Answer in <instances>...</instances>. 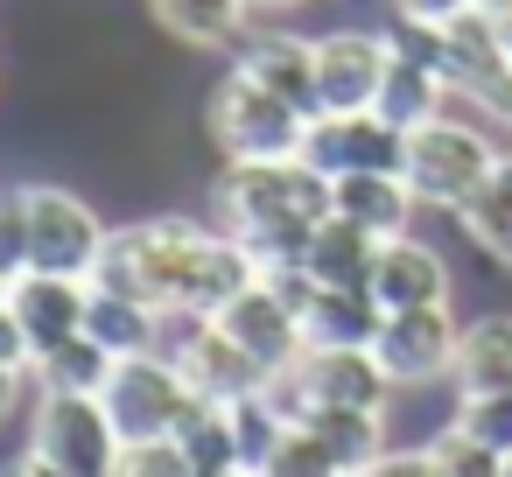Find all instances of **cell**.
<instances>
[{
	"instance_id": "f6af8a7d",
	"label": "cell",
	"mask_w": 512,
	"mask_h": 477,
	"mask_svg": "<svg viewBox=\"0 0 512 477\" xmlns=\"http://www.w3.org/2000/svg\"><path fill=\"white\" fill-rule=\"evenodd\" d=\"M505 477H512V456H505Z\"/></svg>"
},
{
	"instance_id": "6da1fadb",
	"label": "cell",
	"mask_w": 512,
	"mask_h": 477,
	"mask_svg": "<svg viewBox=\"0 0 512 477\" xmlns=\"http://www.w3.org/2000/svg\"><path fill=\"white\" fill-rule=\"evenodd\" d=\"M211 218L218 232H232L260 274L274 267H302L316 225L330 218V176L309 169L302 155L281 162H225L211 183Z\"/></svg>"
},
{
	"instance_id": "d590c367",
	"label": "cell",
	"mask_w": 512,
	"mask_h": 477,
	"mask_svg": "<svg viewBox=\"0 0 512 477\" xmlns=\"http://www.w3.org/2000/svg\"><path fill=\"white\" fill-rule=\"evenodd\" d=\"M358 477H435V463H428V449H386V456L365 463Z\"/></svg>"
},
{
	"instance_id": "52a82bcc",
	"label": "cell",
	"mask_w": 512,
	"mask_h": 477,
	"mask_svg": "<svg viewBox=\"0 0 512 477\" xmlns=\"http://www.w3.org/2000/svg\"><path fill=\"white\" fill-rule=\"evenodd\" d=\"M29 449H43L50 463H64L71 477H113L120 463V428L106 414L99 393H43Z\"/></svg>"
},
{
	"instance_id": "277c9868",
	"label": "cell",
	"mask_w": 512,
	"mask_h": 477,
	"mask_svg": "<svg viewBox=\"0 0 512 477\" xmlns=\"http://www.w3.org/2000/svg\"><path fill=\"white\" fill-rule=\"evenodd\" d=\"M267 393H274V407L288 421H309L316 407H372V414H386L393 379H386V365L372 351H302L288 372L267 379Z\"/></svg>"
},
{
	"instance_id": "7a4b0ae2",
	"label": "cell",
	"mask_w": 512,
	"mask_h": 477,
	"mask_svg": "<svg viewBox=\"0 0 512 477\" xmlns=\"http://www.w3.org/2000/svg\"><path fill=\"white\" fill-rule=\"evenodd\" d=\"M498 141L484 134V120H456V113H435L428 127H414L407 134V190L428 204V211H463L477 190H484V176L498 169Z\"/></svg>"
},
{
	"instance_id": "484cf974",
	"label": "cell",
	"mask_w": 512,
	"mask_h": 477,
	"mask_svg": "<svg viewBox=\"0 0 512 477\" xmlns=\"http://www.w3.org/2000/svg\"><path fill=\"white\" fill-rule=\"evenodd\" d=\"M113 365H120V358H113L99 337H71V344L43 351V358L29 365V379H36L43 393H106Z\"/></svg>"
},
{
	"instance_id": "836d02e7",
	"label": "cell",
	"mask_w": 512,
	"mask_h": 477,
	"mask_svg": "<svg viewBox=\"0 0 512 477\" xmlns=\"http://www.w3.org/2000/svg\"><path fill=\"white\" fill-rule=\"evenodd\" d=\"M386 50H393V57H407V64H428V71H442V29H428V22H400V15H393V29H386Z\"/></svg>"
},
{
	"instance_id": "d6a6232c",
	"label": "cell",
	"mask_w": 512,
	"mask_h": 477,
	"mask_svg": "<svg viewBox=\"0 0 512 477\" xmlns=\"http://www.w3.org/2000/svg\"><path fill=\"white\" fill-rule=\"evenodd\" d=\"M267 477H344V470H337V456H330V449H323V442L295 421V428H288V442L274 449Z\"/></svg>"
},
{
	"instance_id": "7c38bea8",
	"label": "cell",
	"mask_w": 512,
	"mask_h": 477,
	"mask_svg": "<svg viewBox=\"0 0 512 477\" xmlns=\"http://www.w3.org/2000/svg\"><path fill=\"white\" fill-rule=\"evenodd\" d=\"M386 57H393L386 36H365V29L316 36V113H372Z\"/></svg>"
},
{
	"instance_id": "5bb4252c",
	"label": "cell",
	"mask_w": 512,
	"mask_h": 477,
	"mask_svg": "<svg viewBox=\"0 0 512 477\" xmlns=\"http://www.w3.org/2000/svg\"><path fill=\"white\" fill-rule=\"evenodd\" d=\"M372 302L393 316V309H435V302H449V260L428 246V239H414V232H400V239H379V260H372Z\"/></svg>"
},
{
	"instance_id": "9c48e42d",
	"label": "cell",
	"mask_w": 512,
	"mask_h": 477,
	"mask_svg": "<svg viewBox=\"0 0 512 477\" xmlns=\"http://www.w3.org/2000/svg\"><path fill=\"white\" fill-rule=\"evenodd\" d=\"M456 344H463V323L449 316V302H435V309H393L379 323L372 358L386 365L393 386H428L456 372Z\"/></svg>"
},
{
	"instance_id": "8d00e7d4",
	"label": "cell",
	"mask_w": 512,
	"mask_h": 477,
	"mask_svg": "<svg viewBox=\"0 0 512 477\" xmlns=\"http://www.w3.org/2000/svg\"><path fill=\"white\" fill-rule=\"evenodd\" d=\"M0 365H36V351H29V330H22V316L8 309V302H0Z\"/></svg>"
},
{
	"instance_id": "4fadbf2b",
	"label": "cell",
	"mask_w": 512,
	"mask_h": 477,
	"mask_svg": "<svg viewBox=\"0 0 512 477\" xmlns=\"http://www.w3.org/2000/svg\"><path fill=\"white\" fill-rule=\"evenodd\" d=\"M8 309L22 316L29 330V351H57L71 337H85V309H92V281H71V274H15L8 281Z\"/></svg>"
},
{
	"instance_id": "60d3db41",
	"label": "cell",
	"mask_w": 512,
	"mask_h": 477,
	"mask_svg": "<svg viewBox=\"0 0 512 477\" xmlns=\"http://www.w3.org/2000/svg\"><path fill=\"white\" fill-rule=\"evenodd\" d=\"M477 8H484V15L498 22V15H512V0H477Z\"/></svg>"
},
{
	"instance_id": "2e32d148",
	"label": "cell",
	"mask_w": 512,
	"mask_h": 477,
	"mask_svg": "<svg viewBox=\"0 0 512 477\" xmlns=\"http://www.w3.org/2000/svg\"><path fill=\"white\" fill-rule=\"evenodd\" d=\"M246 78H260L267 92H281L288 106H302L316 120V36H288V29H253L239 36V57H232Z\"/></svg>"
},
{
	"instance_id": "f35d334b",
	"label": "cell",
	"mask_w": 512,
	"mask_h": 477,
	"mask_svg": "<svg viewBox=\"0 0 512 477\" xmlns=\"http://www.w3.org/2000/svg\"><path fill=\"white\" fill-rule=\"evenodd\" d=\"M8 477H71V470H64V463H50L43 449H29V456H15V470H8Z\"/></svg>"
},
{
	"instance_id": "3957f363",
	"label": "cell",
	"mask_w": 512,
	"mask_h": 477,
	"mask_svg": "<svg viewBox=\"0 0 512 477\" xmlns=\"http://www.w3.org/2000/svg\"><path fill=\"white\" fill-rule=\"evenodd\" d=\"M204 127L211 141L225 148V162H281V155H302V134H309V113L288 106L281 92H267L260 78H246L239 64L218 78L211 106H204Z\"/></svg>"
},
{
	"instance_id": "74e56055",
	"label": "cell",
	"mask_w": 512,
	"mask_h": 477,
	"mask_svg": "<svg viewBox=\"0 0 512 477\" xmlns=\"http://www.w3.org/2000/svg\"><path fill=\"white\" fill-rule=\"evenodd\" d=\"M22 379H29L22 365H0V421H8V414L22 407Z\"/></svg>"
},
{
	"instance_id": "ba28073f",
	"label": "cell",
	"mask_w": 512,
	"mask_h": 477,
	"mask_svg": "<svg viewBox=\"0 0 512 477\" xmlns=\"http://www.w3.org/2000/svg\"><path fill=\"white\" fill-rule=\"evenodd\" d=\"M302 162L323 169L330 183L337 176H372V169L400 176L407 169V134L379 113H316L309 134H302Z\"/></svg>"
},
{
	"instance_id": "ee69618b",
	"label": "cell",
	"mask_w": 512,
	"mask_h": 477,
	"mask_svg": "<svg viewBox=\"0 0 512 477\" xmlns=\"http://www.w3.org/2000/svg\"><path fill=\"white\" fill-rule=\"evenodd\" d=\"M0 302H8V274H0Z\"/></svg>"
},
{
	"instance_id": "7402d4cb",
	"label": "cell",
	"mask_w": 512,
	"mask_h": 477,
	"mask_svg": "<svg viewBox=\"0 0 512 477\" xmlns=\"http://www.w3.org/2000/svg\"><path fill=\"white\" fill-rule=\"evenodd\" d=\"M456 393H512V316H477L463 323L456 344Z\"/></svg>"
},
{
	"instance_id": "4dcf8cb0",
	"label": "cell",
	"mask_w": 512,
	"mask_h": 477,
	"mask_svg": "<svg viewBox=\"0 0 512 477\" xmlns=\"http://www.w3.org/2000/svg\"><path fill=\"white\" fill-rule=\"evenodd\" d=\"M197 463L183 456V442L176 435H155V442H120V463H113V477H190Z\"/></svg>"
},
{
	"instance_id": "44dd1931",
	"label": "cell",
	"mask_w": 512,
	"mask_h": 477,
	"mask_svg": "<svg viewBox=\"0 0 512 477\" xmlns=\"http://www.w3.org/2000/svg\"><path fill=\"white\" fill-rule=\"evenodd\" d=\"M372 260H379V239L358 232V225H344V218H323L316 239H309V253H302V267H309L316 288H365Z\"/></svg>"
},
{
	"instance_id": "8fae6325",
	"label": "cell",
	"mask_w": 512,
	"mask_h": 477,
	"mask_svg": "<svg viewBox=\"0 0 512 477\" xmlns=\"http://www.w3.org/2000/svg\"><path fill=\"white\" fill-rule=\"evenodd\" d=\"M218 323H225V337H232V344H239L267 379H274V372H288V365L309 351V344H302V309H295L267 274H260L239 302H225V309H218Z\"/></svg>"
},
{
	"instance_id": "f546056e",
	"label": "cell",
	"mask_w": 512,
	"mask_h": 477,
	"mask_svg": "<svg viewBox=\"0 0 512 477\" xmlns=\"http://www.w3.org/2000/svg\"><path fill=\"white\" fill-rule=\"evenodd\" d=\"M428 463H435V477H505V456L484 449V442L463 435V428H442V435L428 442Z\"/></svg>"
},
{
	"instance_id": "ac0fdd59",
	"label": "cell",
	"mask_w": 512,
	"mask_h": 477,
	"mask_svg": "<svg viewBox=\"0 0 512 477\" xmlns=\"http://www.w3.org/2000/svg\"><path fill=\"white\" fill-rule=\"evenodd\" d=\"M379 323H386V309L372 302V288H316L302 309V344L309 351H372Z\"/></svg>"
},
{
	"instance_id": "ab89813d",
	"label": "cell",
	"mask_w": 512,
	"mask_h": 477,
	"mask_svg": "<svg viewBox=\"0 0 512 477\" xmlns=\"http://www.w3.org/2000/svg\"><path fill=\"white\" fill-rule=\"evenodd\" d=\"M498 43H505V64H512V15H498Z\"/></svg>"
},
{
	"instance_id": "30bf717a",
	"label": "cell",
	"mask_w": 512,
	"mask_h": 477,
	"mask_svg": "<svg viewBox=\"0 0 512 477\" xmlns=\"http://www.w3.org/2000/svg\"><path fill=\"white\" fill-rule=\"evenodd\" d=\"M169 358H176L183 386H190L197 400H218V407H232V400H246V393H260V386H267V372H260V365L225 337V323H218V316H190V323L176 330Z\"/></svg>"
},
{
	"instance_id": "e0dca14e",
	"label": "cell",
	"mask_w": 512,
	"mask_h": 477,
	"mask_svg": "<svg viewBox=\"0 0 512 477\" xmlns=\"http://www.w3.org/2000/svg\"><path fill=\"white\" fill-rule=\"evenodd\" d=\"M414 211H421V197L407 190V176L372 169V176H337L330 183V218H344V225H358L372 239H400L414 225Z\"/></svg>"
},
{
	"instance_id": "8992f818",
	"label": "cell",
	"mask_w": 512,
	"mask_h": 477,
	"mask_svg": "<svg viewBox=\"0 0 512 477\" xmlns=\"http://www.w3.org/2000/svg\"><path fill=\"white\" fill-rule=\"evenodd\" d=\"M99 400H106L120 442H155V435H176V421H183V407L197 393L183 386V372H176L169 351H141V358L113 365V379H106Z\"/></svg>"
},
{
	"instance_id": "f1b7e54d",
	"label": "cell",
	"mask_w": 512,
	"mask_h": 477,
	"mask_svg": "<svg viewBox=\"0 0 512 477\" xmlns=\"http://www.w3.org/2000/svg\"><path fill=\"white\" fill-rule=\"evenodd\" d=\"M449 428H463V435H477L484 449L512 456V393H456Z\"/></svg>"
},
{
	"instance_id": "4316f807",
	"label": "cell",
	"mask_w": 512,
	"mask_h": 477,
	"mask_svg": "<svg viewBox=\"0 0 512 477\" xmlns=\"http://www.w3.org/2000/svg\"><path fill=\"white\" fill-rule=\"evenodd\" d=\"M288 414L274 407V393L260 386V393H246V400H232V449H239V477H267V463H274V449L288 442Z\"/></svg>"
},
{
	"instance_id": "e575fe53",
	"label": "cell",
	"mask_w": 512,
	"mask_h": 477,
	"mask_svg": "<svg viewBox=\"0 0 512 477\" xmlns=\"http://www.w3.org/2000/svg\"><path fill=\"white\" fill-rule=\"evenodd\" d=\"M477 0H393V15L400 22H428V29H442V22H456V15H470Z\"/></svg>"
},
{
	"instance_id": "d6986e66",
	"label": "cell",
	"mask_w": 512,
	"mask_h": 477,
	"mask_svg": "<svg viewBox=\"0 0 512 477\" xmlns=\"http://www.w3.org/2000/svg\"><path fill=\"white\" fill-rule=\"evenodd\" d=\"M449 78L442 71H428V64H407V57H386V78H379V99H372V113L379 120H393L400 134H414V127H428L435 113H449Z\"/></svg>"
},
{
	"instance_id": "5b68a950",
	"label": "cell",
	"mask_w": 512,
	"mask_h": 477,
	"mask_svg": "<svg viewBox=\"0 0 512 477\" xmlns=\"http://www.w3.org/2000/svg\"><path fill=\"white\" fill-rule=\"evenodd\" d=\"M106 253V225L99 211L64 190V183H29V267L36 274H71V281H92ZM22 267V274H29Z\"/></svg>"
},
{
	"instance_id": "7bdbcfd3",
	"label": "cell",
	"mask_w": 512,
	"mask_h": 477,
	"mask_svg": "<svg viewBox=\"0 0 512 477\" xmlns=\"http://www.w3.org/2000/svg\"><path fill=\"white\" fill-rule=\"evenodd\" d=\"M253 8H295V0H253Z\"/></svg>"
},
{
	"instance_id": "d4e9b609",
	"label": "cell",
	"mask_w": 512,
	"mask_h": 477,
	"mask_svg": "<svg viewBox=\"0 0 512 477\" xmlns=\"http://www.w3.org/2000/svg\"><path fill=\"white\" fill-rule=\"evenodd\" d=\"M456 225L470 232L477 253H491L498 267H512V155H498V169H491L484 190L456 211Z\"/></svg>"
},
{
	"instance_id": "1f68e13d",
	"label": "cell",
	"mask_w": 512,
	"mask_h": 477,
	"mask_svg": "<svg viewBox=\"0 0 512 477\" xmlns=\"http://www.w3.org/2000/svg\"><path fill=\"white\" fill-rule=\"evenodd\" d=\"M29 267V183H0V274Z\"/></svg>"
},
{
	"instance_id": "b9f144b4",
	"label": "cell",
	"mask_w": 512,
	"mask_h": 477,
	"mask_svg": "<svg viewBox=\"0 0 512 477\" xmlns=\"http://www.w3.org/2000/svg\"><path fill=\"white\" fill-rule=\"evenodd\" d=\"M190 477H239V470H190Z\"/></svg>"
},
{
	"instance_id": "83f0119b",
	"label": "cell",
	"mask_w": 512,
	"mask_h": 477,
	"mask_svg": "<svg viewBox=\"0 0 512 477\" xmlns=\"http://www.w3.org/2000/svg\"><path fill=\"white\" fill-rule=\"evenodd\" d=\"M176 442L197 470H239V449H232V407L218 400H190L183 421H176Z\"/></svg>"
},
{
	"instance_id": "9a60e30c",
	"label": "cell",
	"mask_w": 512,
	"mask_h": 477,
	"mask_svg": "<svg viewBox=\"0 0 512 477\" xmlns=\"http://www.w3.org/2000/svg\"><path fill=\"white\" fill-rule=\"evenodd\" d=\"M442 78H449V92H456V99H470V106H484V99L512 78L505 43H498V22H491L484 8H470V15H456V22H442Z\"/></svg>"
},
{
	"instance_id": "603a6c76",
	"label": "cell",
	"mask_w": 512,
	"mask_h": 477,
	"mask_svg": "<svg viewBox=\"0 0 512 477\" xmlns=\"http://www.w3.org/2000/svg\"><path fill=\"white\" fill-rule=\"evenodd\" d=\"M162 323H169L162 309H148V302H134V295H113V288H92L85 337H99L113 358H141V351H155Z\"/></svg>"
},
{
	"instance_id": "ffe728a7",
	"label": "cell",
	"mask_w": 512,
	"mask_h": 477,
	"mask_svg": "<svg viewBox=\"0 0 512 477\" xmlns=\"http://www.w3.org/2000/svg\"><path fill=\"white\" fill-rule=\"evenodd\" d=\"M148 15H155V29H169L190 50H218V43L246 36L253 0H148Z\"/></svg>"
},
{
	"instance_id": "cb8c5ba5",
	"label": "cell",
	"mask_w": 512,
	"mask_h": 477,
	"mask_svg": "<svg viewBox=\"0 0 512 477\" xmlns=\"http://www.w3.org/2000/svg\"><path fill=\"white\" fill-rule=\"evenodd\" d=\"M302 428L337 456V470H344V477H358L365 463H379V456H386V414H372V407H316Z\"/></svg>"
}]
</instances>
